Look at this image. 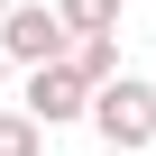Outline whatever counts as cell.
<instances>
[{"instance_id":"obj_1","label":"cell","mask_w":156,"mask_h":156,"mask_svg":"<svg viewBox=\"0 0 156 156\" xmlns=\"http://www.w3.org/2000/svg\"><path fill=\"white\" fill-rule=\"evenodd\" d=\"M83 119L101 129V156H147L156 147V83H147V73H110Z\"/></svg>"},{"instance_id":"obj_2","label":"cell","mask_w":156,"mask_h":156,"mask_svg":"<svg viewBox=\"0 0 156 156\" xmlns=\"http://www.w3.org/2000/svg\"><path fill=\"white\" fill-rule=\"evenodd\" d=\"M64 19L55 0H9V19H0V55H9V73H37V64H64Z\"/></svg>"},{"instance_id":"obj_3","label":"cell","mask_w":156,"mask_h":156,"mask_svg":"<svg viewBox=\"0 0 156 156\" xmlns=\"http://www.w3.org/2000/svg\"><path fill=\"white\" fill-rule=\"evenodd\" d=\"M19 110L55 138V129H73V119H83L92 110V83H83V73H73V64H37L28 73V83H19Z\"/></svg>"},{"instance_id":"obj_4","label":"cell","mask_w":156,"mask_h":156,"mask_svg":"<svg viewBox=\"0 0 156 156\" xmlns=\"http://www.w3.org/2000/svg\"><path fill=\"white\" fill-rule=\"evenodd\" d=\"M64 64H73V73H83V83H92V92L110 83V73H129V55H119V37H73V46H64Z\"/></svg>"},{"instance_id":"obj_5","label":"cell","mask_w":156,"mask_h":156,"mask_svg":"<svg viewBox=\"0 0 156 156\" xmlns=\"http://www.w3.org/2000/svg\"><path fill=\"white\" fill-rule=\"evenodd\" d=\"M64 37H119V0H55Z\"/></svg>"},{"instance_id":"obj_6","label":"cell","mask_w":156,"mask_h":156,"mask_svg":"<svg viewBox=\"0 0 156 156\" xmlns=\"http://www.w3.org/2000/svg\"><path fill=\"white\" fill-rule=\"evenodd\" d=\"M0 156H46V129H37L19 101H0Z\"/></svg>"},{"instance_id":"obj_7","label":"cell","mask_w":156,"mask_h":156,"mask_svg":"<svg viewBox=\"0 0 156 156\" xmlns=\"http://www.w3.org/2000/svg\"><path fill=\"white\" fill-rule=\"evenodd\" d=\"M0 101H9V55H0Z\"/></svg>"},{"instance_id":"obj_8","label":"cell","mask_w":156,"mask_h":156,"mask_svg":"<svg viewBox=\"0 0 156 156\" xmlns=\"http://www.w3.org/2000/svg\"><path fill=\"white\" fill-rule=\"evenodd\" d=\"M0 19H9V0H0Z\"/></svg>"}]
</instances>
